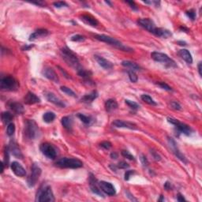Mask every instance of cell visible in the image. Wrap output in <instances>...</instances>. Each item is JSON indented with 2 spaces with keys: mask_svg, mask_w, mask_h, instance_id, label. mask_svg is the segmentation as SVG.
<instances>
[{
  "mask_svg": "<svg viewBox=\"0 0 202 202\" xmlns=\"http://www.w3.org/2000/svg\"><path fill=\"white\" fill-rule=\"evenodd\" d=\"M156 85L158 86H160V87L161 88V89H163L166 90V91H169V92L170 91H172V88L170 87V86L168 85L167 84V83H165V82H162V81L157 82Z\"/></svg>",
  "mask_w": 202,
  "mask_h": 202,
  "instance_id": "60d3db41",
  "label": "cell"
},
{
  "mask_svg": "<svg viewBox=\"0 0 202 202\" xmlns=\"http://www.w3.org/2000/svg\"><path fill=\"white\" fill-rule=\"evenodd\" d=\"M24 101H25V103H26V104L32 105V104H38V103H40V99L39 98L36 94L31 93V92H29V93L26 95L25 98H24Z\"/></svg>",
  "mask_w": 202,
  "mask_h": 202,
  "instance_id": "44dd1931",
  "label": "cell"
},
{
  "mask_svg": "<svg viewBox=\"0 0 202 202\" xmlns=\"http://www.w3.org/2000/svg\"><path fill=\"white\" fill-rule=\"evenodd\" d=\"M25 135L28 139L34 140L39 135V127L34 120L27 119L25 123Z\"/></svg>",
  "mask_w": 202,
  "mask_h": 202,
  "instance_id": "277c9868",
  "label": "cell"
},
{
  "mask_svg": "<svg viewBox=\"0 0 202 202\" xmlns=\"http://www.w3.org/2000/svg\"><path fill=\"white\" fill-rule=\"evenodd\" d=\"M151 57L154 61L164 64L168 67H177L176 62L164 53L154 51L151 54Z\"/></svg>",
  "mask_w": 202,
  "mask_h": 202,
  "instance_id": "5b68a950",
  "label": "cell"
},
{
  "mask_svg": "<svg viewBox=\"0 0 202 202\" xmlns=\"http://www.w3.org/2000/svg\"><path fill=\"white\" fill-rule=\"evenodd\" d=\"M99 186H100V189L108 196H114L116 194V190H115V186H113L111 182H105V181H101L99 182Z\"/></svg>",
  "mask_w": 202,
  "mask_h": 202,
  "instance_id": "4fadbf2b",
  "label": "cell"
},
{
  "mask_svg": "<svg viewBox=\"0 0 202 202\" xmlns=\"http://www.w3.org/2000/svg\"><path fill=\"white\" fill-rule=\"evenodd\" d=\"M85 40V37L84 36H82V35H79L77 34L73 36V37H71L70 40L73 41V42H82V41H84Z\"/></svg>",
  "mask_w": 202,
  "mask_h": 202,
  "instance_id": "ab89813d",
  "label": "cell"
},
{
  "mask_svg": "<svg viewBox=\"0 0 202 202\" xmlns=\"http://www.w3.org/2000/svg\"><path fill=\"white\" fill-rule=\"evenodd\" d=\"M100 146L101 148H103L104 149L108 150L111 148V142H109V141H103V142H101V143H100Z\"/></svg>",
  "mask_w": 202,
  "mask_h": 202,
  "instance_id": "f6af8a7d",
  "label": "cell"
},
{
  "mask_svg": "<svg viewBox=\"0 0 202 202\" xmlns=\"http://www.w3.org/2000/svg\"><path fill=\"white\" fill-rule=\"evenodd\" d=\"M111 158L116 160V159L118 158V154H117L116 152H112L111 154Z\"/></svg>",
  "mask_w": 202,
  "mask_h": 202,
  "instance_id": "94428289",
  "label": "cell"
},
{
  "mask_svg": "<svg viewBox=\"0 0 202 202\" xmlns=\"http://www.w3.org/2000/svg\"><path fill=\"white\" fill-rule=\"evenodd\" d=\"M1 166H2V171H1V173H2V172H3V171H4V164H3V163H1Z\"/></svg>",
  "mask_w": 202,
  "mask_h": 202,
  "instance_id": "03108f58",
  "label": "cell"
},
{
  "mask_svg": "<svg viewBox=\"0 0 202 202\" xmlns=\"http://www.w3.org/2000/svg\"><path fill=\"white\" fill-rule=\"evenodd\" d=\"M42 73L45 77L47 79H49L50 81L55 82V83H58L59 81V78H58V75L55 73V71L51 67H45L42 71Z\"/></svg>",
  "mask_w": 202,
  "mask_h": 202,
  "instance_id": "ac0fdd59",
  "label": "cell"
},
{
  "mask_svg": "<svg viewBox=\"0 0 202 202\" xmlns=\"http://www.w3.org/2000/svg\"><path fill=\"white\" fill-rule=\"evenodd\" d=\"M186 14L187 15L188 18L191 21H194L195 19H196V12H195V10L193 9L186 11Z\"/></svg>",
  "mask_w": 202,
  "mask_h": 202,
  "instance_id": "7bdbcfd3",
  "label": "cell"
},
{
  "mask_svg": "<svg viewBox=\"0 0 202 202\" xmlns=\"http://www.w3.org/2000/svg\"><path fill=\"white\" fill-rule=\"evenodd\" d=\"M133 174H135V171H133V170H130V171H126V172L125 173V175H124V179L126 181H128L129 179H130V177L131 175H133Z\"/></svg>",
  "mask_w": 202,
  "mask_h": 202,
  "instance_id": "c3c4849f",
  "label": "cell"
},
{
  "mask_svg": "<svg viewBox=\"0 0 202 202\" xmlns=\"http://www.w3.org/2000/svg\"><path fill=\"white\" fill-rule=\"evenodd\" d=\"M11 170L14 173L15 175L18 177H24L26 175V169L21 165V164H19L18 162L17 161H14V162L11 163Z\"/></svg>",
  "mask_w": 202,
  "mask_h": 202,
  "instance_id": "d6986e66",
  "label": "cell"
},
{
  "mask_svg": "<svg viewBox=\"0 0 202 202\" xmlns=\"http://www.w3.org/2000/svg\"><path fill=\"white\" fill-rule=\"evenodd\" d=\"M33 46L34 45H28V44H26V45L22 47V50H23V51H29V49H31L32 47H33Z\"/></svg>",
  "mask_w": 202,
  "mask_h": 202,
  "instance_id": "680465c9",
  "label": "cell"
},
{
  "mask_svg": "<svg viewBox=\"0 0 202 202\" xmlns=\"http://www.w3.org/2000/svg\"><path fill=\"white\" fill-rule=\"evenodd\" d=\"M99 94L97 91H93L89 94H86L85 96L82 97L81 101L83 103H85V104H91L93 100H96V99L98 97Z\"/></svg>",
  "mask_w": 202,
  "mask_h": 202,
  "instance_id": "484cf974",
  "label": "cell"
},
{
  "mask_svg": "<svg viewBox=\"0 0 202 202\" xmlns=\"http://www.w3.org/2000/svg\"><path fill=\"white\" fill-rule=\"evenodd\" d=\"M141 100H143L144 102H145L146 104H149V105H152V106H156L157 105L156 102L155 100H153V99L150 96H149V95H146V94L141 95Z\"/></svg>",
  "mask_w": 202,
  "mask_h": 202,
  "instance_id": "836d02e7",
  "label": "cell"
},
{
  "mask_svg": "<svg viewBox=\"0 0 202 202\" xmlns=\"http://www.w3.org/2000/svg\"><path fill=\"white\" fill-rule=\"evenodd\" d=\"M150 152H151L152 156V157L155 159L156 160H157V161H160V160H161V156L159 155V154L156 152L152 149L151 151H150Z\"/></svg>",
  "mask_w": 202,
  "mask_h": 202,
  "instance_id": "f907efd6",
  "label": "cell"
},
{
  "mask_svg": "<svg viewBox=\"0 0 202 202\" xmlns=\"http://www.w3.org/2000/svg\"><path fill=\"white\" fill-rule=\"evenodd\" d=\"M160 200H164V197H163V195H161V196H160V199H159V201H160Z\"/></svg>",
  "mask_w": 202,
  "mask_h": 202,
  "instance_id": "003e7915",
  "label": "cell"
},
{
  "mask_svg": "<svg viewBox=\"0 0 202 202\" xmlns=\"http://www.w3.org/2000/svg\"><path fill=\"white\" fill-rule=\"evenodd\" d=\"M14 132H15L14 123H13V122H10V124H8L7 129H6V133H7V134L9 135V136H12V135H14Z\"/></svg>",
  "mask_w": 202,
  "mask_h": 202,
  "instance_id": "f35d334b",
  "label": "cell"
},
{
  "mask_svg": "<svg viewBox=\"0 0 202 202\" xmlns=\"http://www.w3.org/2000/svg\"><path fill=\"white\" fill-rule=\"evenodd\" d=\"M122 156L125 158L128 159V160H134L135 158L133 155H132L131 153L129 152V151H126V150H122Z\"/></svg>",
  "mask_w": 202,
  "mask_h": 202,
  "instance_id": "ee69618b",
  "label": "cell"
},
{
  "mask_svg": "<svg viewBox=\"0 0 202 202\" xmlns=\"http://www.w3.org/2000/svg\"><path fill=\"white\" fill-rule=\"evenodd\" d=\"M58 68L59 69H60V71H61V72H62V73H63V74L65 75V77H66V78H70V77H69V74H68V73H66V72H65L63 69H62V68L59 67V66H58Z\"/></svg>",
  "mask_w": 202,
  "mask_h": 202,
  "instance_id": "91938a15",
  "label": "cell"
},
{
  "mask_svg": "<svg viewBox=\"0 0 202 202\" xmlns=\"http://www.w3.org/2000/svg\"><path fill=\"white\" fill-rule=\"evenodd\" d=\"M80 18L81 20L84 22L85 24H86V25L91 26H93V27H96V26H98L99 24L98 21L95 18H93V16H91V15L84 14L82 15V16H81Z\"/></svg>",
  "mask_w": 202,
  "mask_h": 202,
  "instance_id": "7402d4cb",
  "label": "cell"
},
{
  "mask_svg": "<svg viewBox=\"0 0 202 202\" xmlns=\"http://www.w3.org/2000/svg\"><path fill=\"white\" fill-rule=\"evenodd\" d=\"M178 54H179V56H180L184 61H186L188 64L193 63V58H192V55L191 54H190V52H189L188 50L181 49L179 50Z\"/></svg>",
  "mask_w": 202,
  "mask_h": 202,
  "instance_id": "d4e9b609",
  "label": "cell"
},
{
  "mask_svg": "<svg viewBox=\"0 0 202 202\" xmlns=\"http://www.w3.org/2000/svg\"><path fill=\"white\" fill-rule=\"evenodd\" d=\"M112 126L116 128H127L129 129H136L137 125L133 122H126V121L120 120V119H116L113 121Z\"/></svg>",
  "mask_w": 202,
  "mask_h": 202,
  "instance_id": "e0dca14e",
  "label": "cell"
},
{
  "mask_svg": "<svg viewBox=\"0 0 202 202\" xmlns=\"http://www.w3.org/2000/svg\"><path fill=\"white\" fill-rule=\"evenodd\" d=\"M94 58L96 59V61L97 62V63L100 65L101 67H103L105 69H110L113 67V63L111 62H110L109 60L106 59V58H103L102 56H99V55H94Z\"/></svg>",
  "mask_w": 202,
  "mask_h": 202,
  "instance_id": "ffe728a7",
  "label": "cell"
},
{
  "mask_svg": "<svg viewBox=\"0 0 202 202\" xmlns=\"http://www.w3.org/2000/svg\"><path fill=\"white\" fill-rule=\"evenodd\" d=\"M1 118H2V120L4 123L10 124L11 121L13 120L14 116L11 113L8 112V111H4V112L2 113V115H1Z\"/></svg>",
  "mask_w": 202,
  "mask_h": 202,
  "instance_id": "d6a6232c",
  "label": "cell"
},
{
  "mask_svg": "<svg viewBox=\"0 0 202 202\" xmlns=\"http://www.w3.org/2000/svg\"><path fill=\"white\" fill-rule=\"evenodd\" d=\"M53 5L55 6V7L56 8H61V7H63V6H68L67 3L65 2H54Z\"/></svg>",
  "mask_w": 202,
  "mask_h": 202,
  "instance_id": "681fc988",
  "label": "cell"
},
{
  "mask_svg": "<svg viewBox=\"0 0 202 202\" xmlns=\"http://www.w3.org/2000/svg\"><path fill=\"white\" fill-rule=\"evenodd\" d=\"M168 122L169 123L172 124L176 128L177 131L179 132V133H182V134H185L186 136H190L193 133V129H191L190 126H189L186 124L183 123V122H179L178 119L174 118H171V117H168Z\"/></svg>",
  "mask_w": 202,
  "mask_h": 202,
  "instance_id": "52a82bcc",
  "label": "cell"
},
{
  "mask_svg": "<svg viewBox=\"0 0 202 202\" xmlns=\"http://www.w3.org/2000/svg\"><path fill=\"white\" fill-rule=\"evenodd\" d=\"M61 55H62V58L66 63L70 66L71 67L74 68L77 70L78 71L79 69H81V66L80 65L78 58L77 57L73 51L69 49L68 47H62L61 49Z\"/></svg>",
  "mask_w": 202,
  "mask_h": 202,
  "instance_id": "7a4b0ae2",
  "label": "cell"
},
{
  "mask_svg": "<svg viewBox=\"0 0 202 202\" xmlns=\"http://www.w3.org/2000/svg\"><path fill=\"white\" fill-rule=\"evenodd\" d=\"M77 117L80 118L82 122H84L86 125H90L92 121H93V118H92L91 116H87V115H82V114H78Z\"/></svg>",
  "mask_w": 202,
  "mask_h": 202,
  "instance_id": "e575fe53",
  "label": "cell"
},
{
  "mask_svg": "<svg viewBox=\"0 0 202 202\" xmlns=\"http://www.w3.org/2000/svg\"><path fill=\"white\" fill-rule=\"evenodd\" d=\"M145 3L146 4H150V5H154L156 7H158L160 6V1H145Z\"/></svg>",
  "mask_w": 202,
  "mask_h": 202,
  "instance_id": "816d5d0a",
  "label": "cell"
},
{
  "mask_svg": "<svg viewBox=\"0 0 202 202\" xmlns=\"http://www.w3.org/2000/svg\"><path fill=\"white\" fill-rule=\"evenodd\" d=\"M171 107L173 108V109L177 110V111H181V110H182V107H181V105L179 104V103L176 102V101H171Z\"/></svg>",
  "mask_w": 202,
  "mask_h": 202,
  "instance_id": "7dc6e473",
  "label": "cell"
},
{
  "mask_svg": "<svg viewBox=\"0 0 202 202\" xmlns=\"http://www.w3.org/2000/svg\"><path fill=\"white\" fill-rule=\"evenodd\" d=\"M0 87L4 91H16L19 87L18 82L11 76H6L0 80Z\"/></svg>",
  "mask_w": 202,
  "mask_h": 202,
  "instance_id": "8992f818",
  "label": "cell"
},
{
  "mask_svg": "<svg viewBox=\"0 0 202 202\" xmlns=\"http://www.w3.org/2000/svg\"><path fill=\"white\" fill-rule=\"evenodd\" d=\"M178 44L181 46H186V43L184 42V41H178Z\"/></svg>",
  "mask_w": 202,
  "mask_h": 202,
  "instance_id": "e7e4bbea",
  "label": "cell"
},
{
  "mask_svg": "<svg viewBox=\"0 0 202 202\" xmlns=\"http://www.w3.org/2000/svg\"><path fill=\"white\" fill-rule=\"evenodd\" d=\"M61 123H62V126L65 129H66L69 131L72 130V128H73V119H72L70 116L62 117V119H61Z\"/></svg>",
  "mask_w": 202,
  "mask_h": 202,
  "instance_id": "4316f807",
  "label": "cell"
},
{
  "mask_svg": "<svg viewBox=\"0 0 202 202\" xmlns=\"http://www.w3.org/2000/svg\"><path fill=\"white\" fill-rule=\"evenodd\" d=\"M44 95H45L46 99H47L48 102L52 103L53 104L58 106L59 108H65V107H66L65 103H64L62 100H61L58 97H57L53 93H51V92H46V93H44Z\"/></svg>",
  "mask_w": 202,
  "mask_h": 202,
  "instance_id": "5bb4252c",
  "label": "cell"
},
{
  "mask_svg": "<svg viewBox=\"0 0 202 202\" xmlns=\"http://www.w3.org/2000/svg\"><path fill=\"white\" fill-rule=\"evenodd\" d=\"M201 62H199L198 64V73H199V75H200V77H201L202 73H201Z\"/></svg>",
  "mask_w": 202,
  "mask_h": 202,
  "instance_id": "6125c7cd",
  "label": "cell"
},
{
  "mask_svg": "<svg viewBox=\"0 0 202 202\" xmlns=\"http://www.w3.org/2000/svg\"><path fill=\"white\" fill-rule=\"evenodd\" d=\"M125 103H126V104L129 106V108L133 110H137L140 108V106L137 104L136 102H134V101H132V100H125Z\"/></svg>",
  "mask_w": 202,
  "mask_h": 202,
  "instance_id": "74e56055",
  "label": "cell"
},
{
  "mask_svg": "<svg viewBox=\"0 0 202 202\" xmlns=\"http://www.w3.org/2000/svg\"><path fill=\"white\" fill-rule=\"evenodd\" d=\"M154 35L158 37L167 39V38H168V37H171L172 33H171V31L168 30V29H163V28H157L155 34Z\"/></svg>",
  "mask_w": 202,
  "mask_h": 202,
  "instance_id": "83f0119b",
  "label": "cell"
},
{
  "mask_svg": "<svg viewBox=\"0 0 202 202\" xmlns=\"http://www.w3.org/2000/svg\"><path fill=\"white\" fill-rule=\"evenodd\" d=\"M126 197H127L128 198H129L130 200H132V201H137V199L135 198V197H133V195H132L131 193H129V191H127V190L126 191Z\"/></svg>",
  "mask_w": 202,
  "mask_h": 202,
  "instance_id": "11a10c76",
  "label": "cell"
},
{
  "mask_svg": "<svg viewBox=\"0 0 202 202\" xmlns=\"http://www.w3.org/2000/svg\"><path fill=\"white\" fill-rule=\"evenodd\" d=\"M9 150L11 152V154L14 157L18 159H23V154H22V151H21L20 148H19L18 145L14 141L11 140L10 141L9 144Z\"/></svg>",
  "mask_w": 202,
  "mask_h": 202,
  "instance_id": "2e32d148",
  "label": "cell"
},
{
  "mask_svg": "<svg viewBox=\"0 0 202 202\" xmlns=\"http://www.w3.org/2000/svg\"><path fill=\"white\" fill-rule=\"evenodd\" d=\"M137 24L141 27L145 29V30L149 31V33L155 34L156 31L157 27H156L155 23L153 22L152 20L149 18H141L137 21Z\"/></svg>",
  "mask_w": 202,
  "mask_h": 202,
  "instance_id": "7c38bea8",
  "label": "cell"
},
{
  "mask_svg": "<svg viewBox=\"0 0 202 202\" xmlns=\"http://www.w3.org/2000/svg\"><path fill=\"white\" fill-rule=\"evenodd\" d=\"M9 152H10L9 147H8V146H7V147L6 146V147H5V151H4V155H5V160H4V162H5V165L6 166V167H8V166H9V162H10Z\"/></svg>",
  "mask_w": 202,
  "mask_h": 202,
  "instance_id": "b9f144b4",
  "label": "cell"
},
{
  "mask_svg": "<svg viewBox=\"0 0 202 202\" xmlns=\"http://www.w3.org/2000/svg\"><path fill=\"white\" fill-rule=\"evenodd\" d=\"M32 3L36 4V5H38V6H44V4H45L44 2H33Z\"/></svg>",
  "mask_w": 202,
  "mask_h": 202,
  "instance_id": "be15d7a7",
  "label": "cell"
},
{
  "mask_svg": "<svg viewBox=\"0 0 202 202\" xmlns=\"http://www.w3.org/2000/svg\"><path fill=\"white\" fill-rule=\"evenodd\" d=\"M89 185L90 189H91L93 193H94L95 194H97L98 196H100V197H104V193H102V190H101L100 186H99L98 181L96 179V178H95L93 175H90Z\"/></svg>",
  "mask_w": 202,
  "mask_h": 202,
  "instance_id": "9a60e30c",
  "label": "cell"
},
{
  "mask_svg": "<svg viewBox=\"0 0 202 202\" xmlns=\"http://www.w3.org/2000/svg\"><path fill=\"white\" fill-rule=\"evenodd\" d=\"M9 108H10L11 111H13L16 115H22L25 112V109L22 104L18 102H10L9 103Z\"/></svg>",
  "mask_w": 202,
  "mask_h": 202,
  "instance_id": "603a6c76",
  "label": "cell"
},
{
  "mask_svg": "<svg viewBox=\"0 0 202 202\" xmlns=\"http://www.w3.org/2000/svg\"><path fill=\"white\" fill-rule=\"evenodd\" d=\"M122 65L124 66V67L129 68V69H130V70H133V71H139L141 69V66H139L137 64L135 63V62H131V61H128V60L122 61Z\"/></svg>",
  "mask_w": 202,
  "mask_h": 202,
  "instance_id": "f546056e",
  "label": "cell"
},
{
  "mask_svg": "<svg viewBox=\"0 0 202 202\" xmlns=\"http://www.w3.org/2000/svg\"><path fill=\"white\" fill-rule=\"evenodd\" d=\"M127 73L129 80L131 81V82H133V83H136V82L137 81V80H138V77H137V75L136 74L134 71L129 69V70L127 71Z\"/></svg>",
  "mask_w": 202,
  "mask_h": 202,
  "instance_id": "8d00e7d4",
  "label": "cell"
},
{
  "mask_svg": "<svg viewBox=\"0 0 202 202\" xmlns=\"http://www.w3.org/2000/svg\"><path fill=\"white\" fill-rule=\"evenodd\" d=\"M126 3L129 4V5L130 6V7L133 9V10H135V11L138 10V8H137V6H136V4H135L134 2H132V1H131V2H130V1H127V2H126Z\"/></svg>",
  "mask_w": 202,
  "mask_h": 202,
  "instance_id": "db71d44e",
  "label": "cell"
},
{
  "mask_svg": "<svg viewBox=\"0 0 202 202\" xmlns=\"http://www.w3.org/2000/svg\"><path fill=\"white\" fill-rule=\"evenodd\" d=\"M77 73H78V75L81 77L84 78L86 81H89V82L92 81H91L92 72H90V71L85 70V69H82L81 68V69H79V70L77 71Z\"/></svg>",
  "mask_w": 202,
  "mask_h": 202,
  "instance_id": "4dcf8cb0",
  "label": "cell"
},
{
  "mask_svg": "<svg viewBox=\"0 0 202 202\" xmlns=\"http://www.w3.org/2000/svg\"><path fill=\"white\" fill-rule=\"evenodd\" d=\"M118 108V103L113 99H109L105 102V109L108 112L115 111Z\"/></svg>",
  "mask_w": 202,
  "mask_h": 202,
  "instance_id": "f1b7e54d",
  "label": "cell"
},
{
  "mask_svg": "<svg viewBox=\"0 0 202 202\" xmlns=\"http://www.w3.org/2000/svg\"><path fill=\"white\" fill-rule=\"evenodd\" d=\"M48 35V31H47V29H40L37 31H35L34 33H32L30 35V37H29V40L32 41V40H37L38 38H42V37H45L46 36Z\"/></svg>",
  "mask_w": 202,
  "mask_h": 202,
  "instance_id": "cb8c5ba5",
  "label": "cell"
},
{
  "mask_svg": "<svg viewBox=\"0 0 202 202\" xmlns=\"http://www.w3.org/2000/svg\"><path fill=\"white\" fill-rule=\"evenodd\" d=\"M141 161L142 164H143L144 167H147V166L149 165V161H148L147 158H146L145 156H143V155L141 156Z\"/></svg>",
  "mask_w": 202,
  "mask_h": 202,
  "instance_id": "f5cc1de1",
  "label": "cell"
},
{
  "mask_svg": "<svg viewBox=\"0 0 202 202\" xmlns=\"http://www.w3.org/2000/svg\"><path fill=\"white\" fill-rule=\"evenodd\" d=\"M37 200L39 202L55 201V197L51 186H44V188H40L37 193Z\"/></svg>",
  "mask_w": 202,
  "mask_h": 202,
  "instance_id": "ba28073f",
  "label": "cell"
},
{
  "mask_svg": "<svg viewBox=\"0 0 202 202\" xmlns=\"http://www.w3.org/2000/svg\"><path fill=\"white\" fill-rule=\"evenodd\" d=\"M55 117H56V115L55 113L51 112V111H47V112L44 113L43 115V120L47 123H51L55 120Z\"/></svg>",
  "mask_w": 202,
  "mask_h": 202,
  "instance_id": "1f68e13d",
  "label": "cell"
},
{
  "mask_svg": "<svg viewBox=\"0 0 202 202\" xmlns=\"http://www.w3.org/2000/svg\"><path fill=\"white\" fill-rule=\"evenodd\" d=\"M164 189L166 190H171V189H173V186H172V185H171L170 182H166L165 184H164Z\"/></svg>",
  "mask_w": 202,
  "mask_h": 202,
  "instance_id": "9f6ffc18",
  "label": "cell"
},
{
  "mask_svg": "<svg viewBox=\"0 0 202 202\" xmlns=\"http://www.w3.org/2000/svg\"><path fill=\"white\" fill-rule=\"evenodd\" d=\"M129 164H127L125 161H120L117 164V168H120V169H126V168H129Z\"/></svg>",
  "mask_w": 202,
  "mask_h": 202,
  "instance_id": "bcb514c9",
  "label": "cell"
},
{
  "mask_svg": "<svg viewBox=\"0 0 202 202\" xmlns=\"http://www.w3.org/2000/svg\"><path fill=\"white\" fill-rule=\"evenodd\" d=\"M40 151L46 157H47L48 159H51V160H55L57 156V151L56 149H55L54 146L52 145L50 143H43L41 145H40Z\"/></svg>",
  "mask_w": 202,
  "mask_h": 202,
  "instance_id": "30bf717a",
  "label": "cell"
},
{
  "mask_svg": "<svg viewBox=\"0 0 202 202\" xmlns=\"http://www.w3.org/2000/svg\"><path fill=\"white\" fill-rule=\"evenodd\" d=\"M177 200H179V201H185L186 200V199H185V197L182 196L181 193H178V196H177Z\"/></svg>",
  "mask_w": 202,
  "mask_h": 202,
  "instance_id": "6f0895ef",
  "label": "cell"
},
{
  "mask_svg": "<svg viewBox=\"0 0 202 202\" xmlns=\"http://www.w3.org/2000/svg\"><path fill=\"white\" fill-rule=\"evenodd\" d=\"M55 165L60 168H70V169H77L83 166V163L78 159L67 158L63 157L61 158L55 163Z\"/></svg>",
  "mask_w": 202,
  "mask_h": 202,
  "instance_id": "3957f363",
  "label": "cell"
},
{
  "mask_svg": "<svg viewBox=\"0 0 202 202\" xmlns=\"http://www.w3.org/2000/svg\"><path fill=\"white\" fill-rule=\"evenodd\" d=\"M60 89H61V91H62L63 93H65L66 94H67L68 96H69V97H77L76 93H75L73 90L71 89L66 87V86H62V87L60 88Z\"/></svg>",
  "mask_w": 202,
  "mask_h": 202,
  "instance_id": "d590c367",
  "label": "cell"
},
{
  "mask_svg": "<svg viewBox=\"0 0 202 202\" xmlns=\"http://www.w3.org/2000/svg\"><path fill=\"white\" fill-rule=\"evenodd\" d=\"M95 38L97 39V40H100V41H101V42L107 43V44H110V45L113 46V47H116V48H118V49L121 50V51H126V52H133V49H132L131 47L124 45L119 40H116V39L114 38V37L107 36V35H96V36H95Z\"/></svg>",
  "mask_w": 202,
  "mask_h": 202,
  "instance_id": "6da1fadb",
  "label": "cell"
},
{
  "mask_svg": "<svg viewBox=\"0 0 202 202\" xmlns=\"http://www.w3.org/2000/svg\"><path fill=\"white\" fill-rule=\"evenodd\" d=\"M168 145H169L170 148H171V151H172V152L174 153V155H175L177 158L179 159V160H181L182 163H184V164H187L188 160H186L185 156H184L183 154L181 152L180 150L179 149V148L177 146L175 141L174 140L173 138H171V137H168Z\"/></svg>",
  "mask_w": 202,
  "mask_h": 202,
  "instance_id": "8fae6325",
  "label": "cell"
},
{
  "mask_svg": "<svg viewBox=\"0 0 202 202\" xmlns=\"http://www.w3.org/2000/svg\"><path fill=\"white\" fill-rule=\"evenodd\" d=\"M42 173V170L37 163H33L31 166V173L28 178L27 183L29 187H33L39 180L40 175Z\"/></svg>",
  "mask_w": 202,
  "mask_h": 202,
  "instance_id": "9c48e42d",
  "label": "cell"
}]
</instances>
